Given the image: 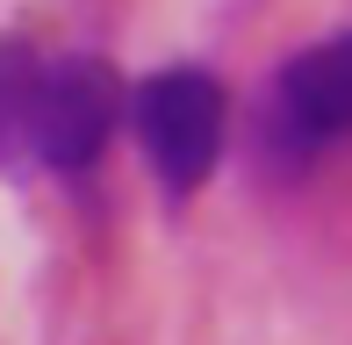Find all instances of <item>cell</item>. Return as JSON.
Listing matches in <instances>:
<instances>
[{"label": "cell", "instance_id": "obj_1", "mask_svg": "<svg viewBox=\"0 0 352 345\" xmlns=\"http://www.w3.org/2000/svg\"><path fill=\"white\" fill-rule=\"evenodd\" d=\"M122 108L130 93L101 51L0 43V172H94Z\"/></svg>", "mask_w": 352, "mask_h": 345}, {"label": "cell", "instance_id": "obj_2", "mask_svg": "<svg viewBox=\"0 0 352 345\" xmlns=\"http://www.w3.org/2000/svg\"><path fill=\"white\" fill-rule=\"evenodd\" d=\"M130 130H137V151H144V166H151V180L166 187L173 201H187V194H201L209 172L223 166L230 93L201 65H166V72H151V80H137Z\"/></svg>", "mask_w": 352, "mask_h": 345}, {"label": "cell", "instance_id": "obj_3", "mask_svg": "<svg viewBox=\"0 0 352 345\" xmlns=\"http://www.w3.org/2000/svg\"><path fill=\"white\" fill-rule=\"evenodd\" d=\"M274 130L287 151H331L352 137V29L302 43L274 72Z\"/></svg>", "mask_w": 352, "mask_h": 345}]
</instances>
